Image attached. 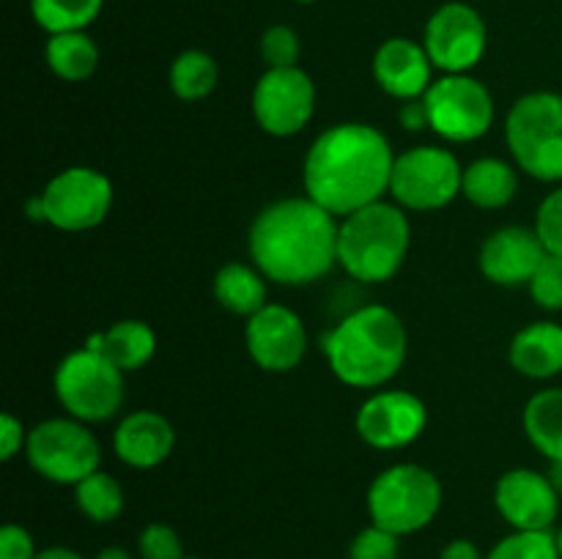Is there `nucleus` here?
I'll return each mask as SVG.
<instances>
[{"instance_id":"f257e3e1","label":"nucleus","mask_w":562,"mask_h":559,"mask_svg":"<svg viewBox=\"0 0 562 559\" xmlns=\"http://www.w3.org/2000/svg\"><path fill=\"white\" fill-rule=\"evenodd\" d=\"M395 151L379 126L344 121L311 142L302 162V186L311 201L338 219L390 195Z\"/></svg>"},{"instance_id":"f03ea898","label":"nucleus","mask_w":562,"mask_h":559,"mask_svg":"<svg viewBox=\"0 0 562 559\" xmlns=\"http://www.w3.org/2000/svg\"><path fill=\"white\" fill-rule=\"evenodd\" d=\"M340 219L307 195L280 197L250 223L247 252L269 283L302 288L338 266Z\"/></svg>"},{"instance_id":"7ed1b4c3","label":"nucleus","mask_w":562,"mask_h":559,"mask_svg":"<svg viewBox=\"0 0 562 559\" xmlns=\"http://www.w3.org/2000/svg\"><path fill=\"white\" fill-rule=\"evenodd\" d=\"M327 365L351 389H382L393 381L409 354V334L387 305H362L346 312L322 340Z\"/></svg>"},{"instance_id":"20e7f679","label":"nucleus","mask_w":562,"mask_h":559,"mask_svg":"<svg viewBox=\"0 0 562 559\" xmlns=\"http://www.w3.org/2000/svg\"><path fill=\"white\" fill-rule=\"evenodd\" d=\"M409 247V212L395 201H376L340 219L338 266L357 283H390L404 269Z\"/></svg>"},{"instance_id":"39448f33","label":"nucleus","mask_w":562,"mask_h":559,"mask_svg":"<svg viewBox=\"0 0 562 559\" xmlns=\"http://www.w3.org/2000/svg\"><path fill=\"white\" fill-rule=\"evenodd\" d=\"M505 142L521 173L562 184V93L530 91L505 115Z\"/></svg>"},{"instance_id":"423d86ee","label":"nucleus","mask_w":562,"mask_h":559,"mask_svg":"<svg viewBox=\"0 0 562 559\" xmlns=\"http://www.w3.org/2000/svg\"><path fill=\"white\" fill-rule=\"evenodd\" d=\"M366 502L371 524L398 537L415 535L426 529L442 510V480L428 466L404 460L373 477Z\"/></svg>"},{"instance_id":"0eeeda50","label":"nucleus","mask_w":562,"mask_h":559,"mask_svg":"<svg viewBox=\"0 0 562 559\" xmlns=\"http://www.w3.org/2000/svg\"><path fill=\"white\" fill-rule=\"evenodd\" d=\"M113 197V181L102 170L71 164L55 173L47 186L27 203V214L64 233H86L108 219Z\"/></svg>"},{"instance_id":"6e6552de","label":"nucleus","mask_w":562,"mask_h":559,"mask_svg":"<svg viewBox=\"0 0 562 559\" xmlns=\"http://www.w3.org/2000/svg\"><path fill=\"white\" fill-rule=\"evenodd\" d=\"M126 373L91 349H75L58 362L53 376L55 398L60 409L75 420L93 425L108 422L124 406Z\"/></svg>"},{"instance_id":"1a4fd4ad","label":"nucleus","mask_w":562,"mask_h":559,"mask_svg":"<svg viewBox=\"0 0 562 559\" xmlns=\"http://www.w3.org/2000/svg\"><path fill=\"white\" fill-rule=\"evenodd\" d=\"M461 181L464 164L459 157L445 146L423 142L395 153L390 197L406 212H439L461 195Z\"/></svg>"},{"instance_id":"9d476101","label":"nucleus","mask_w":562,"mask_h":559,"mask_svg":"<svg viewBox=\"0 0 562 559\" xmlns=\"http://www.w3.org/2000/svg\"><path fill=\"white\" fill-rule=\"evenodd\" d=\"M25 458L38 477L55 486H71L86 480L102 464V447L86 422L75 417H49L31 427Z\"/></svg>"},{"instance_id":"9b49d317","label":"nucleus","mask_w":562,"mask_h":559,"mask_svg":"<svg viewBox=\"0 0 562 559\" xmlns=\"http://www.w3.org/2000/svg\"><path fill=\"white\" fill-rule=\"evenodd\" d=\"M431 132L445 142H475L494 126V96L472 75H442L423 96Z\"/></svg>"},{"instance_id":"f8f14e48","label":"nucleus","mask_w":562,"mask_h":559,"mask_svg":"<svg viewBox=\"0 0 562 559\" xmlns=\"http://www.w3.org/2000/svg\"><path fill=\"white\" fill-rule=\"evenodd\" d=\"M316 82L302 66L267 69L252 85V118L267 135L294 137L316 115Z\"/></svg>"},{"instance_id":"ddd939ff","label":"nucleus","mask_w":562,"mask_h":559,"mask_svg":"<svg viewBox=\"0 0 562 559\" xmlns=\"http://www.w3.org/2000/svg\"><path fill=\"white\" fill-rule=\"evenodd\" d=\"M423 47L442 75H470L488 47V27L481 11L461 0L442 3L426 22Z\"/></svg>"},{"instance_id":"4468645a","label":"nucleus","mask_w":562,"mask_h":559,"mask_svg":"<svg viewBox=\"0 0 562 559\" xmlns=\"http://www.w3.org/2000/svg\"><path fill=\"white\" fill-rule=\"evenodd\" d=\"M355 427L371 449H406L426 433L428 406L409 389H373L357 409Z\"/></svg>"},{"instance_id":"2eb2a0df","label":"nucleus","mask_w":562,"mask_h":559,"mask_svg":"<svg viewBox=\"0 0 562 559\" xmlns=\"http://www.w3.org/2000/svg\"><path fill=\"white\" fill-rule=\"evenodd\" d=\"M245 345L263 373H291L307 354V327L296 310L269 301L247 318Z\"/></svg>"},{"instance_id":"dca6fc26","label":"nucleus","mask_w":562,"mask_h":559,"mask_svg":"<svg viewBox=\"0 0 562 559\" xmlns=\"http://www.w3.org/2000/svg\"><path fill=\"white\" fill-rule=\"evenodd\" d=\"M560 493L547 471L508 469L494 486V507L519 532H549L560 515Z\"/></svg>"},{"instance_id":"f3484780","label":"nucleus","mask_w":562,"mask_h":559,"mask_svg":"<svg viewBox=\"0 0 562 559\" xmlns=\"http://www.w3.org/2000/svg\"><path fill=\"white\" fill-rule=\"evenodd\" d=\"M549 252L536 228L505 225V228H497L486 236L481 252H477V266L492 285L525 288Z\"/></svg>"},{"instance_id":"a211bd4d","label":"nucleus","mask_w":562,"mask_h":559,"mask_svg":"<svg viewBox=\"0 0 562 559\" xmlns=\"http://www.w3.org/2000/svg\"><path fill=\"white\" fill-rule=\"evenodd\" d=\"M434 64L423 42L406 36L384 38L373 53V80L398 102L423 99L434 82Z\"/></svg>"},{"instance_id":"6ab92c4d","label":"nucleus","mask_w":562,"mask_h":559,"mask_svg":"<svg viewBox=\"0 0 562 559\" xmlns=\"http://www.w3.org/2000/svg\"><path fill=\"white\" fill-rule=\"evenodd\" d=\"M176 427L162 411L135 409L113 431V453L130 469L148 471L162 466L173 455Z\"/></svg>"},{"instance_id":"aec40b11","label":"nucleus","mask_w":562,"mask_h":559,"mask_svg":"<svg viewBox=\"0 0 562 559\" xmlns=\"http://www.w3.org/2000/svg\"><path fill=\"white\" fill-rule=\"evenodd\" d=\"M508 362L519 376L549 381L562 373V323L532 321L514 334Z\"/></svg>"},{"instance_id":"412c9836","label":"nucleus","mask_w":562,"mask_h":559,"mask_svg":"<svg viewBox=\"0 0 562 559\" xmlns=\"http://www.w3.org/2000/svg\"><path fill=\"white\" fill-rule=\"evenodd\" d=\"M86 349L97 351L108 362H113L119 370L132 373L146 367L157 354V332L151 323L140 318H124V321L110 323L102 332H93L86 338Z\"/></svg>"},{"instance_id":"4be33fe9","label":"nucleus","mask_w":562,"mask_h":559,"mask_svg":"<svg viewBox=\"0 0 562 559\" xmlns=\"http://www.w3.org/2000/svg\"><path fill=\"white\" fill-rule=\"evenodd\" d=\"M519 195V168L499 157H477L464 164L461 197L481 212H499Z\"/></svg>"},{"instance_id":"5701e85b","label":"nucleus","mask_w":562,"mask_h":559,"mask_svg":"<svg viewBox=\"0 0 562 559\" xmlns=\"http://www.w3.org/2000/svg\"><path fill=\"white\" fill-rule=\"evenodd\" d=\"M212 294L223 310L231 316L252 318L261 307L269 305V280L256 263L231 261L217 269L212 280Z\"/></svg>"},{"instance_id":"b1692460","label":"nucleus","mask_w":562,"mask_h":559,"mask_svg":"<svg viewBox=\"0 0 562 559\" xmlns=\"http://www.w3.org/2000/svg\"><path fill=\"white\" fill-rule=\"evenodd\" d=\"M521 427L547 460H562V387L532 395L521 411Z\"/></svg>"},{"instance_id":"393cba45","label":"nucleus","mask_w":562,"mask_h":559,"mask_svg":"<svg viewBox=\"0 0 562 559\" xmlns=\"http://www.w3.org/2000/svg\"><path fill=\"white\" fill-rule=\"evenodd\" d=\"M49 71L64 82H86L99 69V47L86 31L55 33L44 44Z\"/></svg>"},{"instance_id":"a878e982","label":"nucleus","mask_w":562,"mask_h":559,"mask_svg":"<svg viewBox=\"0 0 562 559\" xmlns=\"http://www.w3.org/2000/svg\"><path fill=\"white\" fill-rule=\"evenodd\" d=\"M168 85L181 102H203L220 85V64L206 49H184L170 64Z\"/></svg>"},{"instance_id":"bb28decb","label":"nucleus","mask_w":562,"mask_h":559,"mask_svg":"<svg viewBox=\"0 0 562 559\" xmlns=\"http://www.w3.org/2000/svg\"><path fill=\"white\" fill-rule=\"evenodd\" d=\"M75 504L93 524H113L124 513V488L108 471L97 469L75 486Z\"/></svg>"},{"instance_id":"cd10ccee","label":"nucleus","mask_w":562,"mask_h":559,"mask_svg":"<svg viewBox=\"0 0 562 559\" xmlns=\"http://www.w3.org/2000/svg\"><path fill=\"white\" fill-rule=\"evenodd\" d=\"M104 0H31L33 22L47 36L55 33L88 31L102 14Z\"/></svg>"},{"instance_id":"c85d7f7f","label":"nucleus","mask_w":562,"mask_h":559,"mask_svg":"<svg viewBox=\"0 0 562 559\" xmlns=\"http://www.w3.org/2000/svg\"><path fill=\"white\" fill-rule=\"evenodd\" d=\"M486 559H560L554 532H519L514 529L494 543Z\"/></svg>"},{"instance_id":"c756f323","label":"nucleus","mask_w":562,"mask_h":559,"mask_svg":"<svg viewBox=\"0 0 562 559\" xmlns=\"http://www.w3.org/2000/svg\"><path fill=\"white\" fill-rule=\"evenodd\" d=\"M261 58L267 69H285V66H300L302 38L291 25H272L261 33Z\"/></svg>"},{"instance_id":"7c9ffc66","label":"nucleus","mask_w":562,"mask_h":559,"mask_svg":"<svg viewBox=\"0 0 562 559\" xmlns=\"http://www.w3.org/2000/svg\"><path fill=\"white\" fill-rule=\"evenodd\" d=\"M532 301H536L541 310L560 312L562 310V258L560 255H547L543 263L538 266V272L532 274L530 285Z\"/></svg>"},{"instance_id":"2f4dec72","label":"nucleus","mask_w":562,"mask_h":559,"mask_svg":"<svg viewBox=\"0 0 562 559\" xmlns=\"http://www.w3.org/2000/svg\"><path fill=\"white\" fill-rule=\"evenodd\" d=\"M137 551L143 559H184V543H181L179 532L170 524L154 521L137 537Z\"/></svg>"},{"instance_id":"473e14b6","label":"nucleus","mask_w":562,"mask_h":559,"mask_svg":"<svg viewBox=\"0 0 562 559\" xmlns=\"http://www.w3.org/2000/svg\"><path fill=\"white\" fill-rule=\"evenodd\" d=\"M349 559H401V537L371 524L355 535Z\"/></svg>"},{"instance_id":"72a5a7b5","label":"nucleus","mask_w":562,"mask_h":559,"mask_svg":"<svg viewBox=\"0 0 562 559\" xmlns=\"http://www.w3.org/2000/svg\"><path fill=\"white\" fill-rule=\"evenodd\" d=\"M536 233L541 236L549 255L562 258V184L549 192L536 212Z\"/></svg>"},{"instance_id":"f704fd0d","label":"nucleus","mask_w":562,"mask_h":559,"mask_svg":"<svg viewBox=\"0 0 562 559\" xmlns=\"http://www.w3.org/2000/svg\"><path fill=\"white\" fill-rule=\"evenodd\" d=\"M33 535L20 524H5L0 529V559H36Z\"/></svg>"},{"instance_id":"c9c22d12","label":"nucleus","mask_w":562,"mask_h":559,"mask_svg":"<svg viewBox=\"0 0 562 559\" xmlns=\"http://www.w3.org/2000/svg\"><path fill=\"white\" fill-rule=\"evenodd\" d=\"M27 427L22 425V420H16L11 411L0 414V458L11 460L16 453H25L27 444Z\"/></svg>"},{"instance_id":"e433bc0d","label":"nucleus","mask_w":562,"mask_h":559,"mask_svg":"<svg viewBox=\"0 0 562 559\" xmlns=\"http://www.w3.org/2000/svg\"><path fill=\"white\" fill-rule=\"evenodd\" d=\"M398 121L406 132H423L431 129V118H428V107L423 99H412V102H401Z\"/></svg>"},{"instance_id":"4c0bfd02","label":"nucleus","mask_w":562,"mask_h":559,"mask_svg":"<svg viewBox=\"0 0 562 559\" xmlns=\"http://www.w3.org/2000/svg\"><path fill=\"white\" fill-rule=\"evenodd\" d=\"M439 559H486V557H483L481 548H477L472 540H467V537H456V540H450L448 546L442 548Z\"/></svg>"},{"instance_id":"58836bf2","label":"nucleus","mask_w":562,"mask_h":559,"mask_svg":"<svg viewBox=\"0 0 562 559\" xmlns=\"http://www.w3.org/2000/svg\"><path fill=\"white\" fill-rule=\"evenodd\" d=\"M36 559H82V557L66 546H49L44 548V551H38Z\"/></svg>"},{"instance_id":"ea45409f","label":"nucleus","mask_w":562,"mask_h":559,"mask_svg":"<svg viewBox=\"0 0 562 559\" xmlns=\"http://www.w3.org/2000/svg\"><path fill=\"white\" fill-rule=\"evenodd\" d=\"M549 480H552L554 491L562 497V460H549V469H547Z\"/></svg>"},{"instance_id":"a19ab883","label":"nucleus","mask_w":562,"mask_h":559,"mask_svg":"<svg viewBox=\"0 0 562 559\" xmlns=\"http://www.w3.org/2000/svg\"><path fill=\"white\" fill-rule=\"evenodd\" d=\"M93 559H132V554L121 546H110V548H102Z\"/></svg>"},{"instance_id":"79ce46f5","label":"nucleus","mask_w":562,"mask_h":559,"mask_svg":"<svg viewBox=\"0 0 562 559\" xmlns=\"http://www.w3.org/2000/svg\"><path fill=\"white\" fill-rule=\"evenodd\" d=\"M554 537H558V551H560V559H562V529L554 532Z\"/></svg>"},{"instance_id":"37998d69","label":"nucleus","mask_w":562,"mask_h":559,"mask_svg":"<svg viewBox=\"0 0 562 559\" xmlns=\"http://www.w3.org/2000/svg\"><path fill=\"white\" fill-rule=\"evenodd\" d=\"M294 3H305L307 5V3H316V0H294Z\"/></svg>"},{"instance_id":"c03bdc74","label":"nucleus","mask_w":562,"mask_h":559,"mask_svg":"<svg viewBox=\"0 0 562 559\" xmlns=\"http://www.w3.org/2000/svg\"><path fill=\"white\" fill-rule=\"evenodd\" d=\"M184 559H201V557H184Z\"/></svg>"}]
</instances>
